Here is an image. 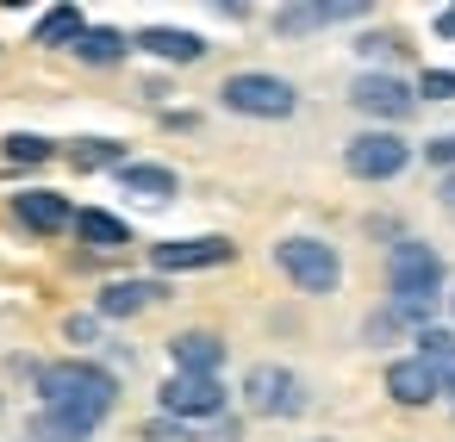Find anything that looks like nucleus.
I'll list each match as a JSON object with an SVG mask.
<instances>
[{
    "mask_svg": "<svg viewBox=\"0 0 455 442\" xmlns=\"http://www.w3.org/2000/svg\"><path fill=\"white\" fill-rule=\"evenodd\" d=\"M411 94H424V100H455V69H424Z\"/></svg>",
    "mask_w": 455,
    "mask_h": 442,
    "instance_id": "obj_26",
    "label": "nucleus"
},
{
    "mask_svg": "<svg viewBox=\"0 0 455 442\" xmlns=\"http://www.w3.org/2000/svg\"><path fill=\"white\" fill-rule=\"evenodd\" d=\"M424 162H436V169H449V175H455V131L430 138V144H424Z\"/></svg>",
    "mask_w": 455,
    "mask_h": 442,
    "instance_id": "obj_27",
    "label": "nucleus"
},
{
    "mask_svg": "<svg viewBox=\"0 0 455 442\" xmlns=\"http://www.w3.org/2000/svg\"><path fill=\"white\" fill-rule=\"evenodd\" d=\"M449 305H455V299H449Z\"/></svg>",
    "mask_w": 455,
    "mask_h": 442,
    "instance_id": "obj_32",
    "label": "nucleus"
},
{
    "mask_svg": "<svg viewBox=\"0 0 455 442\" xmlns=\"http://www.w3.org/2000/svg\"><path fill=\"white\" fill-rule=\"evenodd\" d=\"M76 57H82L88 69H113V63H125V57H132V38H125V32H113V26H88V32L76 38Z\"/></svg>",
    "mask_w": 455,
    "mask_h": 442,
    "instance_id": "obj_19",
    "label": "nucleus"
},
{
    "mask_svg": "<svg viewBox=\"0 0 455 442\" xmlns=\"http://www.w3.org/2000/svg\"><path fill=\"white\" fill-rule=\"evenodd\" d=\"M349 107H355V113H368V119H380V131H387V125L411 119L418 94H411V82H399V75H387V69H368V75H355Z\"/></svg>",
    "mask_w": 455,
    "mask_h": 442,
    "instance_id": "obj_8",
    "label": "nucleus"
},
{
    "mask_svg": "<svg viewBox=\"0 0 455 442\" xmlns=\"http://www.w3.org/2000/svg\"><path fill=\"white\" fill-rule=\"evenodd\" d=\"M225 380L219 374H169L163 386H156V405H163V417H175V423H212V417H225Z\"/></svg>",
    "mask_w": 455,
    "mask_h": 442,
    "instance_id": "obj_6",
    "label": "nucleus"
},
{
    "mask_svg": "<svg viewBox=\"0 0 455 442\" xmlns=\"http://www.w3.org/2000/svg\"><path fill=\"white\" fill-rule=\"evenodd\" d=\"M69 162H76L82 175H94V169H125V144H119V138H82V144L69 150Z\"/></svg>",
    "mask_w": 455,
    "mask_h": 442,
    "instance_id": "obj_22",
    "label": "nucleus"
},
{
    "mask_svg": "<svg viewBox=\"0 0 455 442\" xmlns=\"http://www.w3.org/2000/svg\"><path fill=\"white\" fill-rule=\"evenodd\" d=\"M237 256L231 237H169V243H150V262L156 274H194V268H225Z\"/></svg>",
    "mask_w": 455,
    "mask_h": 442,
    "instance_id": "obj_9",
    "label": "nucleus"
},
{
    "mask_svg": "<svg viewBox=\"0 0 455 442\" xmlns=\"http://www.w3.org/2000/svg\"><path fill=\"white\" fill-rule=\"evenodd\" d=\"M156 299H169V280L163 274H150V280H107L94 293V318H138Z\"/></svg>",
    "mask_w": 455,
    "mask_h": 442,
    "instance_id": "obj_11",
    "label": "nucleus"
},
{
    "mask_svg": "<svg viewBox=\"0 0 455 442\" xmlns=\"http://www.w3.org/2000/svg\"><path fill=\"white\" fill-rule=\"evenodd\" d=\"M355 51L374 63V57H399V51H405V38H399V32H362V38H355Z\"/></svg>",
    "mask_w": 455,
    "mask_h": 442,
    "instance_id": "obj_24",
    "label": "nucleus"
},
{
    "mask_svg": "<svg viewBox=\"0 0 455 442\" xmlns=\"http://www.w3.org/2000/svg\"><path fill=\"white\" fill-rule=\"evenodd\" d=\"M219 107H225V113H237V119H293V113H299V88H293L287 75L243 69V75H225Z\"/></svg>",
    "mask_w": 455,
    "mask_h": 442,
    "instance_id": "obj_3",
    "label": "nucleus"
},
{
    "mask_svg": "<svg viewBox=\"0 0 455 442\" xmlns=\"http://www.w3.org/2000/svg\"><path fill=\"white\" fill-rule=\"evenodd\" d=\"M63 336H69V343H94V336H100V318H94V312H82V318H69V324H63Z\"/></svg>",
    "mask_w": 455,
    "mask_h": 442,
    "instance_id": "obj_28",
    "label": "nucleus"
},
{
    "mask_svg": "<svg viewBox=\"0 0 455 442\" xmlns=\"http://www.w3.org/2000/svg\"><path fill=\"white\" fill-rule=\"evenodd\" d=\"M275 268H281L299 293H312V299H324V293L343 287V256H337V243H324V237H281V243H275Z\"/></svg>",
    "mask_w": 455,
    "mask_h": 442,
    "instance_id": "obj_4",
    "label": "nucleus"
},
{
    "mask_svg": "<svg viewBox=\"0 0 455 442\" xmlns=\"http://www.w3.org/2000/svg\"><path fill=\"white\" fill-rule=\"evenodd\" d=\"M436 38H455V7H443V13H436Z\"/></svg>",
    "mask_w": 455,
    "mask_h": 442,
    "instance_id": "obj_29",
    "label": "nucleus"
},
{
    "mask_svg": "<svg viewBox=\"0 0 455 442\" xmlns=\"http://www.w3.org/2000/svg\"><path fill=\"white\" fill-rule=\"evenodd\" d=\"M318 442H324V436H318Z\"/></svg>",
    "mask_w": 455,
    "mask_h": 442,
    "instance_id": "obj_31",
    "label": "nucleus"
},
{
    "mask_svg": "<svg viewBox=\"0 0 455 442\" xmlns=\"http://www.w3.org/2000/svg\"><path fill=\"white\" fill-rule=\"evenodd\" d=\"M113 181L125 187V193H138V200H175L181 193V175L169 169V162H125V169H113Z\"/></svg>",
    "mask_w": 455,
    "mask_h": 442,
    "instance_id": "obj_15",
    "label": "nucleus"
},
{
    "mask_svg": "<svg viewBox=\"0 0 455 442\" xmlns=\"http://www.w3.org/2000/svg\"><path fill=\"white\" fill-rule=\"evenodd\" d=\"M138 436H144V442H200V436H194L188 423H175V417H150Z\"/></svg>",
    "mask_w": 455,
    "mask_h": 442,
    "instance_id": "obj_25",
    "label": "nucleus"
},
{
    "mask_svg": "<svg viewBox=\"0 0 455 442\" xmlns=\"http://www.w3.org/2000/svg\"><path fill=\"white\" fill-rule=\"evenodd\" d=\"M169 361H175V374H219L225 367V336H212V330H175L169 336Z\"/></svg>",
    "mask_w": 455,
    "mask_h": 442,
    "instance_id": "obj_13",
    "label": "nucleus"
},
{
    "mask_svg": "<svg viewBox=\"0 0 455 442\" xmlns=\"http://www.w3.org/2000/svg\"><path fill=\"white\" fill-rule=\"evenodd\" d=\"M94 430H100V423L69 417V411H51V405L32 417V442H94Z\"/></svg>",
    "mask_w": 455,
    "mask_h": 442,
    "instance_id": "obj_21",
    "label": "nucleus"
},
{
    "mask_svg": "<svg viewBox=\"0 0 455 442\" xmlns=\"http://www.w3.org/2000/svg\"><path fill=\"white\" fill-rule=\"evenodd\" d=\"M69 231H76L88 249H125V243H132V225H125L119 212H107V206H82V212L69 218Z\"/></svg>",
    "mask_w": 455,
    "mask_h": 442,
    "instance_id": "obj_16",
    "label": "nucleus"
},
{
    "mask_svg": "<svg viewBox=\"0 0 455 442\" xmlns=\"http://www.w3.org/2000/svg\"><path fill=\"white\" fill-rule=\"evenodd\" d=\"M38 399H44L51 411L107 423L113 405H119V374L100 367V361H88V355H63V361H44V367H38Z\"/></svg>",
    "mask_w": 455,
    "mask_h": 442,
    "instance_id": "obj_1",
    "label": "nucleus"
},
{
    "mask_svg": "<svg viewBox=\"0 0 455 442\" xmlns=\"http://www.w3.org/2000/svg\"><path fill=\"white\" fill-rule=\"evenodd\" d=\"M82 32H88V13H82V7H51V13L38 20L32 44H44V51H76Z\"/></svg>",
    "mask_w": 455,
    "mask_h": 442,
    "instance_id": "obj_20",
    "label": "nucleus"
},
{
    "mask_svg": "<svg viewBox=\"0 0 455 442\" xmlns=\"http://www.w3.org/2000/svg\"><path fill=\"white\" fill-rule=\"evenodd\" d=\"M243 405H250L256 417H299V411L312 405V386H306L293 367H281V361H256V367L243 374Z\"/></svg>",
    "mask_w": 455,
    "mask_h": 442,
    "instance_id": "obj_5",
    "label": "nucleus"
},
{
    "mask_svg": "<svg viewBox=\"0 0 455 442\" xmlns=\"http://www.w3.org/2000/svg\"><path fill=\"white\" fill-rule=\"evenodd\" d=\"M418 361L430 367V380H436L443 392H455V330L424 324V330H418Z\"/></svg>",
    "mask_w": 455,
    "mask_h": 442,
    "instance_id": "obj_18",
    "label": "nucleus"
},
{
    "mask_svg": "<svg viewBox=\"0 0 455 442\" xmlns=\"http://www.w3.org/2000/svg\"><path fill=\"white\" fill-rule=\"evenodd\" d=\"M132 51H144V57H156V63H206V38L200 32H181V26H144L138 38H132Z\"/></svg>",
    "mask_w": 455,
    "mask_h": 442,
    "instance_id": "obj_12",
    "label": "nucleus"
},
{
    "mask_svg": "<svg viewBox=\"0 0 455 442\" xmlns=\"http://www.w3.org/2000/svg\"><path fill=\"white\" fill-rule=\"evenodd\" d=\"M436 392H443V386L430 380V367H424L418 355L387 361V399H393V405H411V411H418V405H430Z\"/></svg>",
    "mask_w": 455,
    "mask_h": 442,
    "instance_id": "obj_14",
    "label": "nucleus"
},
{
    "mask_svg": "<svg viewBox=\"0 0 455 442\" xmlns=\"http://www.w3.org/2000/svg\"><path fill=\"white\" fill-rule=\"evenodd\" d=\"M436 193H443V206L455 212V175H443V187H436Z\"/></svg>",
    "mask_w": 455,
    "mask_h": 442,
    "instance_id": "obj_30",
    "label": "nucleus"
},
{
    "mask_svg": "<svg viewBox=\"0 0 455 442\" xmlns=\"http://www.w3.org/2000/svg\"><path fill=\"white\" fill-rule=\"evenodd\" d=\"M368 7H349V0H337V7H281L275 13V32L281 38H299V32H318V26H349L362 20Z\"/></svg>",
    "mask_w": 455,
    "mask_h": 442,
    "instance_id": "obj_17",
    "label": "nucleus"
},
{
    "mask_svg": "<svg viewBox=\"0 0 455 442\" xmlns=\"http://www.w3.org/2000/svg\"><path fill=\"white\" fill-rule=\"evenodd\" d=\"M443 256L424 243V237H399L393 249H387V287H393V318H405V324H418L424 330V318H430V305L443 299Z\"/></svg>",
    "mask_w": 455,
    "mask_h": 442,
    "instance_id": "obj_2",
    "label": "nucleus"
},
{
    "mask_svg": "<svg viewBox=\"0 0 455 442\" xmlns=\"http://www.w3.org/2000/svg\"><path fill=\"white\" fill-rule=\"evenodd\" d=\"M13 218H20L32 237H63L69 218H76V206H69L57 187H20V193H13Z\"/></svg>",
    "mask_w": 455,
    "mask_h": 442,
    "instance_id": "obj_10",
    "label": "nucleus"
},
{
    "mask_svg": "<svg viewBox=\"0 0 455 442\" xmlns=\"http://www.w3.org/2000/svg\"><path fill=\"white\" fill-rule=\"evenodd\" d=\"M0 156H7V162H51V156H57V144H51V138H38V131H13L7 144H0Z\"/></svg>",
    "mask_w": 455,
    "mask_h": 442,
    "instance_id": "obj_23",
    "label": "nucleus"
},
{
    "mask_svg": "<svg viewBox=\"0 0 455 442\" xmlns=\"http://www.w3.org/2000/svg\"><path fill=\"white\" fill-rule=\"evenodd\" d=\"M343 169L355 175V181H393V175H405L411 169V144L399 138V131H355L349 144H343Z\"/></svg>",
    "mask_w": 455,
    "mask_h": 442,
    "instance_id": "obj_7",
    "label": "nucleus"
}]
</instances>
